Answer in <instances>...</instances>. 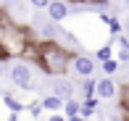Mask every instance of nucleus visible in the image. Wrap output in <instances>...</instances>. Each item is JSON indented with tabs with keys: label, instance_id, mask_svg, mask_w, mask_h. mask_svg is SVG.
Segmentation results:
<instances>
[{
	"label": "nucleus",
	"instance_id": "f257e3e1",
	"mask_svg": "<svg viewBox=\"0 0 129 121\" xmlns=\"http://www.w3.org/2000/svg\"><path fill=\"white\" fill-rule=\"evenodd\" d=\"M77 55L71 53V50L61 48L58 42H40V53H37V63L40 68H42L45 74H50V76H58V74H66L69 68H71V63Z\"/></svg>",
	"mask_w": 129,
	"mask_h": 121
},
{
	"label": "nucleus",
	"instance_id": "f03ea898",
	"mask_svg": "<svg viewBox=\"0 0 129 121\" xmlns=\"http://www.w3.org/2000/svg\"><path fill=\"white\" fill-rule=\"evenodd\" d=\"M11 82L16 84V87H24V90H32L34 82H32V68H29V63L19 61L11 66Z\"/></svg>",
	"mask_w": 129,
	"mask_h": 121
},
{
	"label": "nucleus",
	"instance_id": "7ed1b4c3",
	"mask_svg": "<svg viewBox=\"0 0 129 121\" xmlns=\"http://www.w3.org/2000/svg\"><path fill=\"white\" fill-rule=\"evenodd\" d=\"M69 13H71V8H69L66 0H53V3L48 5V19L53 21V24H61V21H66Z\"/></svg>",
	"mask_w": 129,
	"mask_h": 121
},
{
	"label": "nucleus",
	"instance_id": "20e7f679",
	"mask_svg": "<svg viewBox=\"0 0 129 121\" xmlns=\"http://www.w3.org/2000/svg\"><path fill=\"white\" fill-rule=\"evenodd\" d=\"M119 95V87L111 76H100L98 79V100H113Z\"/></svg>",
	"mask_w": 129,
	"mask_h": 121
},
{
	"label": "nucleus",
	"instance_id": "39448f33",
	"mask_svg": "<svg viewBox=\"0 0 129 121\" xmlns=\"http://www.w3.org/2000/svg\"><path fill=\"white\" fill-rule=\"evenodd\" d=\"M71 68L79 74V76H84V79H90L92 76V71H95V61L90 58V55H77L71 63Z\"/></svg>",
	"mask_w": 129,
	"mask_h": 121
},
{
	"label": "nucleus",
	"instance_id": "423d86ee",
	"mask_svg": "<svg viewBox=\"0 0 129 121\" xmlns=\"http://www.w3.org/2000/svg\"><path fill=\"white\" fill-rule=\"evenodd\" d=\"M53 95L61 97V100H71L74 97V84L69 82V79H58V82L53 84Z\"/></svg>",
	"mask_w": 129,
	"mask_h": 121
},
{
	"label": "nucleus",
	"instance_id": "0eeeda50",
	"mask_svg": "<svg viewBox=\"0 0 129 121\" xmlns=\"http://www.w3.org/2000/svg\"><path fill=\"white\" fill-rule=\"evenodd\" d=\"M63 105H66V100H61V97H55V95H48L42 100V108H48L50 113H63Z\"/></svg>",
	"mask_w": 129,
	"mask_h": 121
},
{
	"label": "nucleus",
	"instance_id": "6e6552de",
	"mask_svg": "<svg viewBox=\"0 0 129 121\" xmlns=\"http://www.w3.org/2000/svg\"><path fill=\"white\" fill-rule=\"evenodd\" d=\"M63 116H66V118L82 116V100H77V97H71V100H66V105H63Z\"/></svg>",
	"mask_w": 129,
	"mask_h": 121
},
{
	"label": "nucleus",
	"instance_id": "1a4fd4ad",
	"mask_svg": "<svg viewBox=\"0 0 129 121\" xmlns=\"http://www.w3.org/2000/svg\"><path fill=\"white\" fill-rule=\"evenodd\" d=\"M8 24H11V19L8 16H0V63H3V42H5V32H8Z\"/></svg>",
	"mask_w": 129,
	"mask_h": 121
},
{
	"label": "nucleus",
	"instance_id": "9d476101",
	"mask_svg": "<svg viewBox=\"0 0 129 121\" xmlns=\"http://www.w3.org/2000/svg\"><path fill=\"white\" fill-rule=\"evenodd\" d=\"M119 95H121V111H124V116L129 121V84H124V87L119 90Z\"/></svg>",
	"mask_w": 129,
	"mask_h": 121
},
{
	"label": "nucleus",
	"instance_id": "9b49d317",
	"mask_svg": "<svg viewBox=\"0 0 129 121\" xmlns=\"http://www.w3.org/2000/svg\"><path fill=\"white\" fill-rule=\"evenodd\" d=\"M95 108H98V97L95 100H82V118H90L95 113Z\"/></svg>",
	"mask_w": 129,
	"mask_h": 121
},
{
	"label": "nucleus",
	"instance_id": "f8f14e48",
	"mask_svg": "<svg viewBox=\"0 0 129 121\" xmlns=\"http://www.w3.org/2000/svg\"><path fill=\"white\" fill-rule=\"evenodd\" d=\"M116 68H119V61H116V58H113V61H105V63H103V71L108 74V76H111V74H116Z\"/></svg>",
	"mask_w": 129,
	"mask_h": 121
},
{
	"label": "nucleus",
	"instance_id": "ddd939ff",
	"mask_svg": "<svg viewBox=\"0 0 129 121\" xmlns=\"http://www.w3.org/2000/svg\"><path fill=\"white\" fill-rule=\"evenodd\" d=\"M26 3L32 5V8H37V11H40V8H45V11H48V5L53 3V0H26Z\"/></svg>",
	"mask_w": 129,
	"mask_h": 121
},
{
	"label": "nucleus",
	"instance_id": "4468645a",
	"mask_svg": "<svg viewBox=\"0 0 129 121\" xmlns=\"http://www.w3.org/2000/svg\"><path fill=\"white\" fill-rule=\"evenodd\" d=\"M98 58H100V63L113 61V58H111V48H100V50H98Z\"/></svg>",
	"mask_w": 129,
	"mask_h": 121
},
{
	"label": "nucleus",
	"instance_id": "2eb2a0df",
	"mask_svg": "<svg viewBox=\"0 0 129 121\" xmlns=\"http://www.w3.org/2000/svg\"><path fill=\"white\" fill-rule=\"evenodd\" d=\"M74 3H82V5H100V8H105L108 0H74Z\"/></svg>",
	"mask_w": 129,
	"mask_h": 121
},
{
	"label": "nucleus",
	"instance_id": "dca6fc26",
	"mask_svg": "<svg viewBox=\"0 0 129 121\" xmlns=\"http://www.w3.org/2000/svg\"><path fill=\"white\" fill-rule=\"evenodd\" d=\"M5 105H8L11 111H19V108H21V105H19V100H13V97H5Z\"/></svg>",
	"mask_w": 129,
	"mask_h": 121
},
{
	"label": "nucleus",
	"instance_id": "f3484780",
	"mask_svg": "<svg viewBox=\"0 0 129 121\" xmlns=\"http://www.w3.org/2000/svg\"><path fill=\"white\" fill-rule=\"evenodd\" d=\"M48 121H69V118H66V116H63V113H53V116H50Z\"/></svg>",
	"mask_w": 129,
	"mask_h": 121
},
{
	"label": "nucleus",
	"instance_id": "a211bd4d",
	"mask_svg": "<svg viewBox=\"0 0 129 121\" xmlns=\"http://www.w3.org/2000/svg\"><path fill=\"white\" fill-rule=\"evenodd\" d=\"M69 121H84V118H82V116H74V118H69Z\"/></svg>",
	"mask_w": 129,
	"mask_h": 121
},
{
	"label": "nucleus",
	"instance_id": "6ab92c4d",
	"mask_svg": "<svg viewBox=\"0 0 129 121\" xmlns=\"http://www.w3.org/2000/svg\"><path fill=\"white\" fill-rule=\"evenodd\" d=\"M84 121H95V118H84Z\"/></svg>",
	"mask_w": 129,
	"mask_h": 121
},
{
	"label": "nucleus",
	"instance_id": "aec40b11",
	"mask_svg": "<svg viewBox=\"0 0 129 121\" xmlns=\"http://www.w3.org/2000/svg\"><path fill=\"white\" fill-rule=\"evenodd\" d=\"M66 3H69V0H66Z\"/></svg>",
	"mask_w": 129,
	"mask_h": 121
}]
</instances>
